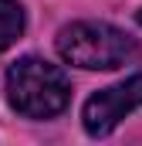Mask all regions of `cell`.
Here are the masks:
<instances>
[{
	"instance_id": "277c9868",
	"label": "cell",
	"mask_w": 142,
	"mask_h": 146,
	"mask_svg": "<svg viewBox=\"0 0 142 146\" xmlns=\"http://www.w3.org/2000/svg\"><path fill=\"white\" fill-rule=\"evenodd\" d=\"M24 27H27L24 7H20L17 0H0V54H3L10 44L20 41Z\"/></svg>"
},
{
	"instance_id": "5b68a950",
	"label": "cell",
	"mask_w": 142,
	"mask_h": 146,
	"mask_svg": "<svg viewBox=\"0 0 142 146\" xmlns=\"http://www.w3.org/2000/svg\"><path fill=\"white\" fill-rule=\"evenodd\" d=\"M135 21H139V24H142V10H139V14H135Z\"/></svg>"
},
{
	"instance_id": "3957f363",
	"label": "cell",
	"mask_w": 142,
	"mask_h": 146,
	"mask_svg": "<svg viewBox=\"0 0 142 146\" xmlns=\"http://www.w3.org/2000/svg\"><path fill=\"white\" fill-rule=\"evenodd\" d=\"M135 109H142V72L129 75L108 88H98L81 109V126L91 139H102Z\"/></svg>"
},
{
	"instance_id": "6da1fadb",
	"label": "cell",
	"mask_w": 142,
	"mask_h": 146,
	"mask_svg": "<svg viewBox=\"0 0 142 146\" xmlns=\"http://www.w3.org/2000/svg\"><path fill=\"white\" fill-rule=\"evenodd\" d=\"M54 48H58L61 61L85 68V72H112V68L132 65L139 58V41L129 37L115 24H105V21L64 24L54 37Z\"/></svg>"
},
{
	"instance_id": "7a4b0ae2",
	"label": "cell",
	"mask_w": 142,
	"mask_h": 146,
	"mask_svg": "<svg viewBox=\"0 0 142 146\" xmlns=\"http://www.w3.org/2000/svg\"><path fill=\"white\" fill-rule=\"evenodd\" d=\"M7 102L24 119H54L71 102V82L61 65L24 54L7 68Z\"/></svg>"
}]
</instances>
